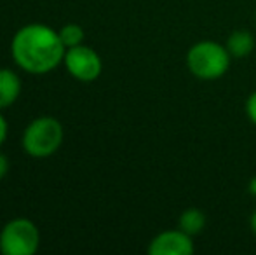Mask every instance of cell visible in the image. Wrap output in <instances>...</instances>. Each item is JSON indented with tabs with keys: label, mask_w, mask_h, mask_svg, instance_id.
<instances>
[{
	"label": "cell",
	"mask_w": 256,
	"mask_h": 255,
	"mask_svg": "<svg viewBox=\"0 0 256 255\" xmlns=\"http://www.w3.org/2000/svg\"><path fill=\"white\" fill-rule=\"evenodd\" d=\"M63 138L64 131L60 121L49 116H42L28 124L23 133L21 143L28 156L46 159L60 149Z\"/></svg>",
	"instance_id": "3"
},
{
	"label": "cell",
	"mask_w": 256,
	"mask_h": 255,
	"mask_svg": "<svg viewBox=\"0 0 256 255\" xmlns=\"http://www.w3.org/2000/svg\"><path fill=\"white\" fill-rule=\"evenodd\" d=\"M248 192H250V196L256 197V175L251 178L250 182H248Z\"/></svg>",
	"instance_id": "14"
},
{
	"label": "cell",
	"mask_w": 256,
	"mask_h": 255,
	"mask_svg": "<svg viewBox=\"0 0 256 255\" xmlns=\"http://www.w3.org/2000/svg\"><path fill=\"white\" fill-rule=\"evenodd\" d=\"M40 246V232L30 218H12L0 231L4 255H34Z\"/></svg>",
	"instance_id": "4"
},
{
	"label": "cell",
	"mask_w": 256,
	"mask_h": 255,
	"mask_svg": "<svg viewBox=\"0 0 256 255\" xmlns=\"http://www.w3.org/2000/svg\"><path fill=\"white\" fill-rule=\"evenodd\" d=\"M185 62L194 77L200 81H216L228 72L232 56L226 51L225 44L214 41H200L186 51Z\"/></svg>",
	"instance_id": "2"
},
{
	"label": "cell",
	"mask_w": 256,
	"mask_h": 255,
	"mask_svg": "<svg viewBox=\"0 0 256 255\" xmlns=\"http://www.w3.org/2000/svg\"><path fill=\"white\" fill-rule=\"evenodd\" d=\"M60 34L61 42L64 44V48H75V46H80L84 42V28L77 23H68L64 27H61L58 30Z\"/></svg>",
	"instance_id": "10"
},
{
	"label": "cell",
	"mask_w": 256,
	"mask_h": 255,
	"mask_svg": "<svg viewBox=\"0 0 256 255\" xmlns=\"http://www.w3.org/2000/svg\"><path fill=\"white\" fill-rule=\"evenodd\" d=\"M66 48L58 30L42 23H32L20 28L10 42V55L21 70L28 74H49L63 63Z\"/></svg>",
	"instance_id": "1"
},
{
	"label": "cell",
	"mask_w": 256,
	"mask_h": 255,
	"mask_svg": "<svg viewBox=\"0 0 256 255\" xmlns=\"http://www.w3.org/2000/svg\"><path fill=\"white\" fill-rule=\"evenodd\" d=\"M194 252V236L186 234L180 227L158 232L148 243L150 255H192Z\"/></svg>",
	"instance_id": "6"
},
{
	"label": "cell",
	"mask_w": 256,
	"mask_h": 255,
	"mask_svg": "<svg viewBox=\"0 0 256 255\" xmlns=\"http://www.w3.org/2000/svg\"><path fill=\"white\" fill-rule=\"evenodd\" d=\"M21 95V79L10 68H0V110L10 107Z\"/></svg>",
	"instance_id": "8"
},
{
	"label": "cell",
	"mask_w": 256,
	"mask_h": 255,
	"mask_svg": "<svg viewBox=\"0 0 256 255\" xmlns=\"http://www.w3.org/2000/svg\"><path fill=\"white\" fill-rule=\"evenodd\" d=\"M250 227H251V231H253V234L256 236V208L253 210V213H251V217H250Z\"/></svg>",
	"instance_id": "15"
},
{
	"label": "cell",
	"mask_w": 256,
	"mask_h": 255,
	"mask_svg": "<svg viewBox=\"0 0 256 255\" xmlns=\"http://www.w3.org/2000/svg\"><path fill=\"white\" fill-rule=\"evenodd\" d=\"M254 46H256L254 35L250 30H244V28L242 30H234L225 41V48L230 53L232 60L248 58L254 51Z\"/></svg>",
	"instance_id": "7"
},
{
	"label": "cell",
	"mask_w": 256,
	"mask_h": 255,
	"mask_svg": "<svg viewBox=\"0 0 256 255\" xmlns=\"http://www.w3.org/2000/svg\"><path fill=\"white\" fill-rule=\"evenodd\" d=\"M68 74L80 82H92L102 75L103 62L100 55L89 46H75L68 48L63 60Z\"/></svg>",
	"instance_id": "5"
},
{
	"label": "cell",
	"mask_w": 256,
	"mask_h": 255,
	"mask_svg": "<svg viewBox=\"0 0 256 255\" xmlns=\"http://www.w3.org/2000/svg\"><path fill=\"white\" fill-rule=\"evenodd\" d=\"M6 138H7V121H6V117L0 114V147L6 142Z\"/></svg>",
	"instance_id": "13"
},
{
	"label": "cell",
	"mask_w": 256,
	"mask_h": 255,
	"mask_svg": "<svg viewBox=\"0 0 256 255\" xmlns=\"http://www.w3.org/2000/svg\"><path fill=\"white\" fill-rule=\"evenodd\" d=\"M246 116H248V119L256 126V91L251 93L246 100Z\"/></svg>",
	"instance_id": "11"
},
{
	"label": "cell",
	"mask_w": 256,
	"mask_h": 255,
	"mask_svg": "<svg viewBox=\"0 0 256 255\" xmlns=\"http://www.w3.org/2000/svg\"><path fill=\"white\" fill-rule=\"evenodd\" d=\"M206 224H208L206 213L200 210V208H196V206L185 208L178 217V227L190 236L200 234V232L204 231Z\"/></svg>",
	"instance_id": "9"
},
{
	"label": "cell",
	"mask_w": 256,
	"mask_h": 255,
	"mask_svg": "<svg viewBox=\"0 0 256 255\" xmlns=\"http://www.w3.org/2000/svg\"><path fill=\"white\" fill-rule=\"evenodd\" d=\"M7 171H9V159H7L6 154L0 152V180L6 177Z\"/></svg>",
	"instance_id": "12"
}]
</instances>
